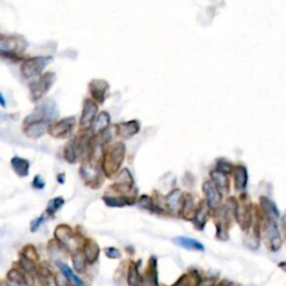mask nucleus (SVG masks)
Segmentation results:
<instances>
[{
    "instance_id": "nucleus-27",
    "label": "nucleus",
    "mask_w": 286,
    "mask_h": 286,
    "mask_svg": "<svg viewBox=\"0 0 286 286\" xmlns=\"http://www.w3.org/2000/svg\"><path fill=\"white\" fill-rule=\"evenodd\" d=\"M72 261H73V267H74L75 272L80 274H84L86 272V258L83 253L81 251H74L72 254Z\"/></svg>"
},
{
    "instance_id": "nucleus-35",
    "label": "nucleus",
    "mask_w": 286,
    "mask_h": 286,
    "mask_svg": "<svg viewBox=\"0 0 286 286\" xmlns=\"http://www.w3.org/2000/svg\"><path fill=\"white\" fill-rule=\"evenodd\" d=\"M19 266L22 267L27 274H32L34 272H36L35 261L27 258V257L24 256L23 254L19 255Z\"/></svg>"
},
{
    "instance_id": "nucleus-45",
    "label": "nucleus",
    "mask_w": 286,
    "mask_h": 286,
    "mask_svg": "<svg viewBox=\"0 0 286 286\" xmlns=\"http://www.w3.org/2000/svg\"><path fill=\"white\" fill-rule=\"evenodd\" d=\"M0 286H19V285H16L14 283H0Z\"/></svg>"
},
{
    "instance_id": "nucleus-15",
    "label": "nucleus",
    "mask_w": 286,
    "mask_h": 286,
    "mask_svg": "<svg viewBox=\"0 0 286 286\" xmlns=\"http://www.w3.org/2000/svg\"><path fill=\"white\" fill-rule=\"evenodd\" d=\"M235 217L237 222L240 225V227L244 229L251 226L252 224V210L246 205L242 203H236L235 205Z\"/></svg>"
},
{
    "instance_id": "nucleus-42",
    "label": "nucleus",
    "mask_w": 286,
    "mask_h": 286,
    "mask_svg": "<svg viewBox=\"0 0 286 286\" xmlns=\"http://www.w3.org/2000/svg\"><path fill=\"white\" fill-rule=\"evenodd\" d=\"M0 105H1L2 108H6V100L1 93H0Z\"/></svg>"
},
{
    "instance_id": "nucleus-12",
    "label": "nucleus",
    "mask_w": 286,
    "mask_h": 286,
    "mask_svg": "<svg viewBox=\"0 0 286 286\" xmlns=\"http://www.w3.org/2000/svg\"><path fill=\"white\" fill-rule=\"evenodd\" d=\"M142 286H158V260L154 256L149 259L148 267L142 277Z\"/></svg>"
},
{
    "instance_id": "nucleus-39",
    "label": "nucleus",
    "mask_w": 286,
    "mask_h": 286,
    "mask_svg": "<svg viewBox=\"0 0 286 286\" xmlns=\"http://www.w3.org/2000/svg\"><path fill=\"white\" fill-rule=\"evenodd\" d=\"M45 219H46V217H45V216H40V217L36 218L35 220H32L31 224H30V230H31L32 232H35L36 230L38 229V228H39L40 226H42L43 223L45 222Z\"/></svg>"
},
{
    "instance_id": "nucleus-33",
    "label": "nucleus",
    "mask_w": 286,
    "mask_h": 286,
    "mask_svg": "<svg viewBox=\"0 0 286 286\" xmlns=\"http://www.w3.org/2000/svg\"><path fill=\"white\" fill-rule=\"evenodd\" d=\"M235 186L238 191H243L247 186V171L244 167H238L236 169Z\"/></svg>"
},
{
    "instance_id": "nucleus-38",
    "label": "nucleus",
    "mask_w": 286,
    "mask_h": 286,
    "mask_svg": "<svg viewBox=\"0 0 286 286\" xmlns=\"http://www.w3.org/2000/svg\"><path fill=\"white\" fill-rule=\"evenodd\" d=\"M105 255L111 259L121 258V252L115 247H108L105 248Z\"/></svg>"
},
{
    "instance_id": "nucleus-5",
    "label": "nucleus",
    "mask_w": 286,
    "mask_h": 286,
    "mask_svg": "<svg viewBox=\"0 0 286 286\" xmlns=\"http://www.w3.org/2000/svg\"><path fill=\"white\" fill-rule=\"evenodd\" d=\"M27 45L25 38L22 36L0 34V55H18L26 50Z\"/></svg>"
},
{
    "instance_id": "nucleus-46",
    "label": "nucleus",
    "mask_w": 286,
    "mask_h": 286,
    "mask_svg": "<svg viewBox=\"0 0 286 286\" xmlns=\"http://www.w3.org/2000/svg\"><path fill=\"white\" fill-rule=\"evenodd\" d=\"M282 224H283V227L286 229V214L283 216V218H282Z\"/></svg>"
},
{
    "instance_id": "nucleus-21",
    "label": "nucleus",
    "mask_w": 286,
    "mask_h": 286,
    "mask_svg": "<svg viewBox=\"0 0 286 286\" xmlns=\"http://www.w3.org/2000/svg\"><path fill=\"white\" fill-rule=\"evenodd\" d=\"M173 243L177 244L178 246H180L182 248L189 249V251H196V252H203L205 251V247L201 243H199L197 239L189 238V237H175L173 238Z\"/></svg>"
},
{
    "instance_id": "nucleus-19",
    "label": "nucleus",
    "mask_w": 286,
    "mask_h": 286,
    "mask_svg": "<svg viewBox=\"0 0 286 286\" xmlns=\"http://www.w3.org/2000/svg\"><path fill=\"white\" fill-rule=\"evenodd\" d=\"M83 254L86 258V261L89 264H94L99 259L100 256V246L97 245L95 240L86 239L84 243V251Z\"/></svg>"
},
{
    "instance_id": "nucleus-40",
    "label": "nucleus",
    "mask_w": 286,
    "mask_h": 286,
    "mask_svg": "<svg viewBox=\"0 0 286 286\" xmlns=\"http://www.w3.org/2000/svg\"><path fill=\"white\" fill-rule=\"evenodd\" d=\"M55 283H56V286H74L65 275L64 276H56Z\"/></svg>"
},
{
    "instance_id": "nucleus-9",
    "label": "nucleus",
    "mask_w": 286,
    "mask_h": 286,
    "mask_svg": "<svg viewBox=\"0 0 286 286\" xmlns=\"http://www.w3.org/2000/svg\"><path fill=\"white\" fill-rule=\"evenodd\" d=\"M99 106L92 100H85L83 104V111L80 118V128L85 131L91 128L94 120H95Z\"/></svg>"
},
{
    "instance_id": "nucleus-24",
    "label": "nucleus",
    "mask_w": 286,
    "mask_h": 286,
    "mask_svg": "<svg viewBox=\"0 0 286 286\" xmlns=\"http://www.w3.org/2000/svg\"><path fill=\"white\" fill-rule=\"evenodd\" d=\"M183 195L181 194L180 190H173L172 193L168 195L167 197V203H168V207L172 211H178L181 210L182 203H183Z\"/></svg>"
},
{
    "instance_id": "nucleus-29",
    "label": "nucleus",
    "mask_w": 286,
    "mask_h": 286,
    "mask_svg": "<svg viewBox=\"0 0 286 286\" xmlns=\"http://www.w3.org/2000/svg\"><path fill=\"white\" fill-rule=\"evenodd\" d=\"M128 283L130 286H142V277L139 273L138 264L131 263L128 271Z\"/></svg>"
},
{
    "instance_id": "nucleus-3",
    "label": "nucleus",
    "mask_w": 286,
    "mask_h": 286,
    "mask_svg": "<svg viewBox=\"0 0 286 286\" xmlns=\"http://www.w3.org/2000/svg\"><path fill=\"white\" fill-rule=\"evenodd\" d=\"M124 157V145L122 143H116L110 149L103 159V170L108 177H111L120 168Z\"/></svg>"
},
{
    "instance_id": "nucleus-8",
    "label": "nucleus",
    "mask_w": 286,
    "mask_h": 286,
    "mask_svg": "<svg viewBox=\"0 0 286 286\" xmlns=\"http://www.w3.org/2000/svg\"><path fill=\"white\" fill-rule=\"evenodd\" d=\"M54 236L57 242H58L59 244H62L63 246L69 249H75V251H77L76 249L77 247L74 244L79 245V243H77V240H76L74 231H73V229L68 226V225H64V224L58 225V226L55 228Z\"/></svg>"
},
{
    "instance_id": "nucleus-34",
    "label": "nucleus",
    "mask_w": 286,
    "mask_h": 286,
    "mask_svg": "<svg viewBox=\"0 0 286 286\" xmlns=\"http://www.w3.org/2000/svg\"><path fill=\"white\" fill-rule=\"evenodd\" d=\"M64 202H65V200L63 197H56L54 199L50 200V202H48V206H47V209H46V215L54 216L56 212L63 207Z\"/></svg>"
},
{
    "instance_id": "nucleus-14",
    "label": "nucleus",
    "mask_w": 286,
    "mask_h": 286,
    "mask_svg": "<svg viewBox=\"0 0 286 286\" xmlns=\"http://www.w3.org/2000/svg\"><path fill=\"white\" fill-rule=\"evenodd\" d=\"M7 279L10 283H14L16 285H27V286H32L34 285V279L31 277V274L23 273L20 269L13 268L10 269L7 274Z\"/></svg>"
},
{
    "instance_id": "nucleus-16",
    "label": "nucleus",
    "mask_w": 286,
    "mask_h": 286,
    "mask_svg": "<svg viewBox=\"0 0 286 286\" xmlns=\"http://www.w3.org/2000/svg\"><path fill=\"white\" fill-rule=\"evenodd\" d=\"M92 97L99 103H103L105 100L106 89H108V83L102 80H93L88 86Z\"/></svg>"
},
{
    "instance_id": "nucleus-11",
    "label": "nucleus",
    "mask_w": 286,
    "mask_h": 286,
    "mask_svg": "<svg viewBox=\"0 0 286 286\" xmlns=\"http://www.w3.org/2000/svg\"><path fill=\"white\" fill-rule=\"evenodd\" d=\"M52 123L46 121H34L24 123V133L29 139H39L50 129Z\"/></svg>"
},
{
    "instance_id": "nucleus-44",
    "label": "nucleus",
    "mask_w": 286,
    "mask_h": 286,
    "mask_svg": "<svg viewBox=\"0 0 286 286\" xmlns=\"http://www.w3.org/2000/svg\"><path fill=\"white\" fill-rule=\"evenodd\" d=\"M279 267H280L281 269H283V271L286 272V261H282V263H280V264H279Z\"/></svg>"
},
{
    "instance_id": "nucleus-32",
    "label": "nucleus",
    "mask_w": 286,
    "mask_h": 286,
    "mask_svg": "<svg viewBox=\"0 0 286 286\" xmlns=\"http://www.w3.org/2000/svg\"><path fill=\"white\" fill-rule=\"evenodd\" d=\"M200 283L199 276L196 273H189L182 275L172 286H198Z\"/></svg>"
},
{
    "instance_id": "nucleus-6",
    "label": "nucleus",
    "mask_w": 286,
    "mask_h": 286,
    "mask_svg": "<svg viewBox=\"0 0 286 286\" xmlns=\"http://www.w3.org/2000/svg\"><path fill=\"white\" fill-rule=\"evenodd\" d=\"M264 235L269 249L272 252H279L282 247V237L276 220L267 217L265 218Z\"/></svg>"
},
{
    "instance_id": "nucleus-26",
    "label": "nucleus",
    "mask_w": 286,
    "mask_h": 286,
    "mask_svg": "<svg viewBox=\"0 0 286 286\" xmlns=\"http://www.w3.org/2000/svg\"><path fill=\"white\" fill-rule=\"evenodd\" d=\"M103 201L109 207H125L134 203V200L128 197H114V196H104Z\"/></svg>"
},
{
    "instance_id": "nucleus-17",
    "label": "nucleus",
    "mask_w": 286,
    "mask_h": 286,
    "mask_svg": "<svg viewBox=\"0 0 286 286\" xmlns=\"http://www.w3.org/2000/svg\"><path fill=\"white\" fill-rule=\"evenodd\" d=\"M64 159L68 163H75L80 156V148H79V139L73 138L69 140L66 145L64 146Z\"/></svg>"
},
{
    "instance_id": "nucleus-2",
    "label": "nucleus",
    "mask_w": 286,
    "mask_h": 286,
    "mask_svg": "<svg viewBox=\"0 0 286 286\" xmlns=\"http://www.w3.org/2000/svg\"><path fill=\"white\" fill-rule=\"evenodd\" d=\"M53 60L52 56L30 57L23 62L20 72L26 79H36L42 75L44 68Z\"/></svg>"
},
{
    "instance_id": "nucleus-22",
    "label": "nucleus",
    "mask_w": 286,
    "mask_h": 286,
    "mask_svg": "<svg viewBox=\"0 0 286 286\" xmlns=\"http://www.w3.org/2000/svg\"><path fill=\"white\" fill-rule=\"evenodd\" d=\"M11 168L15 171V173L19 175V177L25 178L29 174V161L27 159L20 158V157H14L10 160Z\"/></svg>"
},
{
    "instance_id": "nucleus-7",
    "label": "nucleus",
    "mask_w": 286,
    "mask_h": 286,
    "mask_svg": "<svg viewBox=\"0 0 286 286\" xmlns=\"http://www.w3.org/2000/svg\"><path fill=\"white\" fill-rule=\"evenodd\" d=\"M75 123L76 120L74 116L64 117L59 121L53 122L48 129V133L55 139H66L72 134L75 128Z\"/></svg>"
},
{
    "instance_id": "nucleus-20",
    "label": "nucleus",
    "mask_w": 286,
    "mask_h": 286,
    "mask_svg": "<svg viewBox=\"0 0 286 286\" xmlns=\"http://www.w3.org/2000/svg\"><path fill=\"white\" fill-rule=\"evenodd\" d=\"M132 185L133 180L132 177H131V173L128 170L124 169L120 174H118L116 181L113 186V189L115 191H118V193H128Z\"/></svg>"
},
{
    "instance_id": "nucleus-37",
    "label": "nucleus",
    "mask_w": 286,
    "mask_h": 286,
    "mask_svg": "<svg viewBox=\"0 0 286 286\" xmlns=\"http://www.w3.org/2000/svg\"><path fill=\"white\" fill-rule=\"evenodd\" d=\"M139 203H140V206L142 208H144V209H148L150 211H159L158 207L154 205L152 199L146 197V196H142L140 200H139Z\"/></svg>"
},
{
    "instance_id": "nucleus-13",
    "label": "nucleus",
    "mask_w": 286,
    "mask_h": 286,
    "mask_svg": "<svg viewBox=\"0 0 286 286\" xmlns=\"http://www.w3.org/2000/svg\"><path fill=\"white\" fill-rule=\"evenodd\" d=\"M80 173L83 178V180L87 183V185H93L97 181V179L100 178V171L97 169L96 165L88 161H84L80 169Z\"/></svg>"
},
{
    "instance_id": "nucleus-1",
    "label": "nucleus",
    "mask_w": 286,
    "mask_h": 286,
    "mask_svg": "<svg viewBox=\"0 0 286 286\" xmlns=\"http://www.w3.org/2000/svg\"><path fill=\"white\" fill-rule=\"evenodd\" d=\"M57 117H58V109H57L56 103L54 101L47 100L40 103L34 110V112L25 117L24 123H29L34 121H46L53 123Z\"/></svg>"
},
{
    "instance_id": "nucleus-23",
    "label": "nucleus",
    "mask_w": 286,
    "mask_h": 286,
    "mask_svg": "<svg viewBox=\"0 0 286 286\" xmlns=\"http://www.w3.org/2000/svg\"><path fill=\"white\" fill-rule=\"evenodd\" d=\"M110 124V115L106 112H101L99 115L95 117V120H94L93 124L91 126V131L93 134H101L103 133L104 131L106 130Z\"/></svg>"
},
{
    "instance_id": "nucleus-10",
    "label": "nucleus",
    "mask_w": 286,
    "mask_h": 286,
    "mask_svg": "<svg viewBox=\"0 0 286 286\" xmlns=\"http://www.w3.org/2000/svg\"><path fill=\"white\" fill-rule=\"evenodd\" d=\"M203 194L206 196V203L210 210L218 209L222 205V195L214 182L207 181L203 183Z\"/></svg>"
},
{
    "instance_id": "nucleus-43",
    "label": "nucleus",
    "mask_w": 286,
    "mask_h": 286,
    "mask_svg": "<svg viewBox=\"0 0 286 286\" xmlns=\"http://www.w3.org/2000/svg\"><path fill=\"white\" fill-rule=\"evenodd\" d=\"M65 181V174L64 173H59L58 174V182L59 183H64Z\"/></svg>"
},
{
    "instance_id": "nucleus-36",
    "label": "nucleus",
    "mask_w": 286,
    "mask_h": 286,
    "mask_svg": "<svg viewBox=\"0 0 286 286\" xmlns=\"http://www.w3.org/2000/svg\"><path fill=\"white\" fill-rule=\"evenodd\" d=\"M20 254H23L24 256H26L27 258L31 259L32 261H37L39 259V255L37 253V249L32 246V245H27V246L24 247Z\"/></svg>"
},
{
    "instance_id": "nucleus-25",
    "label": "nucleus",
    "mask_w": 286,
    "mask_h": 286,
    "mask_svg": "<svg viewBox=\"0 0 286 286\" xmlns=\"http://www.w3.org/2000/svg\"><path fill=\"white\" fill-rule=\"evenodd\" d=\"M260 205L261 207H263L265 216H266L267 218H272L274 220H276L280 217V212L279 210H277L275 203H274L271 199H268L266 197H261Z\"/></svg>"
},
{
    "instance_id": "nucleus-41",
    "label": "nucleus",
    "mask_w": 286,
    "mask_h": 286,
    "mask_svg": "<svg viewBox=\"0 0 286 286\" xmlns=\"http://www.w3.org/2000/svg\"><path fill=\"white\" fill-rule=\"evenodd\" d=\"M32 187L35 188V189H43L45 187V181L43 180V178L40 177V175H36L34 178V180H32Z\"/></svg>"
},
{
    "instance_id": "nucleus-30",
    "label": "nucleus",
    "mask_w": 286,
    "mask_h": 286,
    "mask_svg": "<svg viewBox=\"0 0 286 286\" xmlns=\"http://www.w3.org/2000/svg\"><path fill=\"white\" fill-rule=\"evenodd\" d=\"M57 266L59 267V269L62 271V273L64 274L65 276L67 277V279L69 280V282H71L73 285H74V286H85L84 282L82 281L80 277H77L75 274L73 273L72 268H69L66 264L60 263V261H57Z\"/></svg>"
},
{
    "instance_id": "nucleus-4",
    "label": "nucleus",
    "mask_w": 286,
    "mask_h": 286,
    "mask_svg": "<svg viewBox=\"0 0 286 286\" xmlns=\"http://www.w3.org/2000/svg\"><path fill=\"white\" fill-rule=\"evenodd\" d=\"M55 82V74L52 72H47L45 74H42L38 77L34 79V81L30 82L29 89H30V96L31 100L34 102H37L42 100L45 94H46L52 85Z\"/></svg>"
},
{
    "instance_id": "nucleus-31",
    "label": "nucleus",
    "mask_w": 286,
    "mask_h": 286,
    "mask_svg": "<svg viewBox=\"0 0 286 286\" xmlns=\"http://www.w3.org/2000/svg\"><path fill=\"white\" fill-rule=\"evenodd\" d=\"M118 136L123 138H129L136 134L139 130V125L136 121L128 122V123H121L117 126Z\"/></svg>"
},
{
    "instance_id": "nucleus-18",
    "label": "nucleus",
    "mask_w": 286,
    "mask_h": 286,
    "mask_svg": "<svg viewBox=\"0 0 286 286\" xmlns=\"http://www.w3.org/2000/svg\"><path fill=\"white\" fill-rule=\"evenodd\" d=\"M209 214H210V208L208 207L207 203L206 202L200 203L199 207L196 209L194 214V218H193L195 226L197 227L198 229H203L208 218H209Z\"/></svg>"
},
{
    "instance_id": "nucleus-28",
    "label": "nucleus",
    "mask_w": 286,
    "mask_h": 286,
    "mask_svg": "<svg viewBox=\"0 0 286 286\" xmlns=\"http://www.w3.org/2000/svg\"><path fill=\"white\" fill-rule=\"evenodd\" d=\"M211 178L214 185L218 188L219 191L227 190L228 187H229V183H228V179L226 177V173L222 172L220 170H215L211 172Z\"/></svg>"
}]
</instances>
